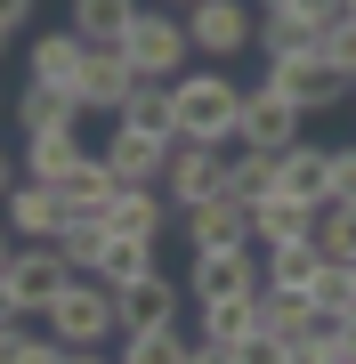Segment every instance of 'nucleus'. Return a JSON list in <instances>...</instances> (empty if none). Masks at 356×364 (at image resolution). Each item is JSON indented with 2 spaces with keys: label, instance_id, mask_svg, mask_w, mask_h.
Returning <instances> with one entry per match:
<instances>
[{
  "label": "nucleus",
  "instance_id": "obj_1",
  "mask_svg": "<svg viewBox=\"0 0 356 364\" xmlns=\"http://www.w3.org/2000/svg\"><path fill=\"white\" fill-rule=\"evenodd\" d=\"M171 105H178V138L195 146H235V122H243V81L219 73V65H195L171 81Z\"/></svg>",
  "mask_w": 356,
  "mask_h": 364
},
{
  "label": "nucleus",
  "instance_id": "obj_2",
  "mask_svg": "<svg viewBox=\"0 0 356 364\" xmlns=\"http://www.w3.org/2000/svg\"><path fill=\"white\" fill-rule=\"evenodd\" d=\"M41 324H49L57 348H114V340H122V324H114V291L97 284V275H73V284L49 299V316H41Z\"/></svg>",
  "mask_w": 356,
  "mask_h": 364
},
{
  "label": "nucleus",
  "instance_id": "obj_3",
  "mask_svg": "<svg viewBox=\"0 0 356 364\" xmlns=\"http://www.w3.org/2000/svg\"><path fill=\"white\" fill-rule=\"evenodd\" d=\"M122 57L138 65V81H178L186 65H195V41H186V16L178 9H146L130 16V33H122Z\"/></svg>",
  "mask_w": 356,
  "mask_h": 364
},
{
  "label": "nucleus",
  "instance_id": "obj_4",
  "mask_svg": "<svg viewBox=\"0 0 356 364\" xmlns=\"http://www.w3.org/2000/svg\"><path fill=\"white\" fill-rule=\"evenodd\" d=\"M186 41H195V57H211V65H235L251 41H259V9H251V0H195V9H186Z\"/></svg>",
  "mask_w": 356,
  "mask_h": 364
},
{
  "label": "nucleus",
  "instance_id": "obj_5",
  "mask_svg": "<svg viewBox=\"0 0 356 364\" xmlns=\"http://www.w3.org/2000/svg\"><path fill=\"white\" fill-rule=\"evenodd\" d=\"M0 284H9L16 316H25V324H41V316H49V299L73 284V267L57 259V243H16V259H9V275H0Z\"/></svg>",
  "mask_w": 356,
  "mask_h": 364
},
{
  "label": "nucleus",
  "instance_id": "obj_6",
  "mask_svg": "<svg viewBox=\"0 0 356 364\" xmlns=\"http://www.w3.org/2000/svg\"><path fill=\"white\" fill-rule=\"evenodd\" d=\"M300 130H308V114H300V105H291L284 90H267V81H259V90H243L235 146H251V154H284V146L300 138Z\"/></svg>",
  "mask_w": 356,
  "mask_h": 364
},
{
  "label": "nucleus",
  "instance_id": "obj_7",
  "mask_svg": "<svg viewBox=\"0 0 356 364\" xmlns=\"http://www.w3.org/2000/svg\"><path fill=\"white\" fill-rule=\"evenodd\" d=\"M186 291L203 299H251L259 291V243H227V251H195V267H186Z\"/></svg>",
  "mask_w": 356,
  "mask_h": 364
},
{
  "label": "nucleus",
  "instance_id": "obj_8",
  "mask_svg": "<svg viewBox=\"0 0 356 364\" xmlns=\"http://www.w3.org/2000/svg\"><path fill=\"white\" fill-rule=\"evenodd\" d=\"M267 90H284L300 114H332V105H348V97H356V81H348V73H332L324 57H284V65H267Z\"/></svg>",
  "mask_w": 356,
  "mask_h": 364
},
{
  "label": "nucleus",
  "instance_id": "obj_9",
  "mask_svg": "<svg viewBox=\"0 0 356 364\" xmlns=\"http://www.w3.org/2000/svg\"><path fill=\"white\" fill-rule=\"evenodd\" d=\"M219 178H227V146H195V138H178V146H171V162H162V195H171V210L211 203V195H219Z\"/></svg>",
  "mask_w": 356,
  "mask_h": 364
},
{
  "label": "nucleus",
  "instance_id": "obj_10",
  "mask_svg": "<svg viewBox=\"0 0 356 364\" xmlns=\"http://www.w3.org/2000/svg\"><path fill=\"white\" fill-rule=\"evenodd\" d=\"M130 90H138V65L122 49H90L81 73H73V105H81V114H122Z\"/></svg>",
  "mask_w": 356,
  "mask_h": 364
},
{
  "label": "nucleus",
  "instance_id": "obj_11",
  "mask_svg": "<svg viewBox=\"0 0 356 364\" xmlns=\"http://www.w3.org/2000/svg\"><path fill=\"white\" fill-rule=\"evenodd\" d=\"M0 227H9L16 243H57V227H65V203H57V186L16 178V186H9V203H0Z\"/></svg>",
  "mask_w": 356,
  "mask_h": 364
},
{
  "label": "nucleus",
  "instance_id": "obj_12",
  "mask_svg": "<svg viewBox=\"0 0 356 364\" xmlns=\"http://www.w3.org/2000/svg\"><path fill=\"white\" fill-rule=\"evenodd\" d=\"M114 324L122 332H154V324H178V284L171 275H138V284H122L114 291Z\"/></svg>",
  "mask_w": 356,
  "mask_h": 364
},
{
  "label": "nucleus",
  "instance_id": "obj_13",
  "mask_svg": "<svg viewBox=\"0 0 356 364\" xmlns=\"http://www.w3.org/2000/svg\"><path fill=\"white\" fill-rule=\"evenodd\" d=\"M178 227H186V251H227V243H251V210H243V203H227V195L186 203V210H178Z\"/></svg>",
  "mask_w": 356,
  "mask_h": 364
},
{
  "label": "nucleus",
  "instance_id": "obj_14",
  "mask_svg": "<svg viewBox=\"0 0 356 364\" xmlns=\"http://www.w3.org/2000/svg\"><path fill=\"white\" fill-rule=\"evenodd\" d=\"M114 195H122V178L106 170V154H81L65 178H57V203H65V219H106Z\"/></svg>",
  "mask_w": 356,
  "mask_h": 364
},
{
  "label": "nucleus",
  "instance_id": "obj_15",
  "mask_svg": "<svg viewBox=\"0 0 356 364\" xmlns=\"http://www.w3.org/2000/svg\"><path fill=\"white\" fill-rule=\"evenodd\" d=\"M332 324H340V316H324L308 291H259V332L291 340V348H300V340H316V332H332Z\"/></svg>",
  "mask_w": 356,
  "mask_h": 364
},
{
  "label": "nucleus",
  "instance_id": "obj_16",
  "mask_svg": "<svg viewBox=\"0 0 356 364\" xmlns=\"http://www.w3.org/2000/svg\"><path fill=\"white\" fill-rule=\"evenodd\" d=\"M81 57H90V41H81L73 25H57V33H33V49H25V73L41 81V90H73Z\"/></svg>",
  "mask_w": 356,
  "mask_h": 364
},
{
  "label": "nucleus",
  "instance_id": "obj_17",
  "mask_svg": "<svg viewBox=\"0 0 356 364\" xmlns=\"http://www.w3.org/2000/svg\"><path fill=\"white\" fill-rule=\"evenodd\" d=\"M171 195H162V186H122L114 195V210H106V235H146V243H162V235H171Z\"/></svg>",
  "mask_w": 356,
  "mask_h": 364
},
{
  "label": "nucleus",
  "instance_id": "obj_18",
  "mask_svg": "<svg viewBox=\"0 0 356 364\" xmlns=\"http://www.w3.org/2000/svg\"><path fill=\"white\" fill-rule=\"evenodd\" d=\"M316 210H324V203H291V195L251 203V243H259V251H276V243H308V235H316Z\"/></svg>",
  "mask_w": 356,
  "mask_h": 364
},
{
  "label": "nucleus",
  "instance_id": "obj_19",
  "mask_svg": "<svg viewBox=\"0 0 356 364\" xmlns=\"http://www.w3.org/2000/svg\"><path fill=\"white\" fill-rule=\"evenodd\" d=\"M162 162H171V146H162V138H138V130H122V122H114L106 170H114L122 186H162Z\"/></svg>",
  "mask_w": 356,
  "mask_h": 364
},
{
  "label": "nucleus",
  "instance_id": "obj_20",
  "mask_svg": "<svg viewBox=\"0 0 356 364\" xmlns=\"http://www.w3.org/2000/svg\"><path fill=\"white\" fill-rule=\"evenodd\" d=\"M146 0H65V25L90 41V49H122V33H130V16Z\"/></svg>",
  "mask_w": 356,
  "mask_h": 364
},
{
  "label": "nucleus",
  "instance_id": "obj_21",
  "mask_svg": "<svg viewBox=\"0 0 356 364\" xmlns=\"http://www.w3.org/2000/svg\"><path fill=\"white\" fill-rule=\"evenodd\" d=\"M122 130H138V138H162V146H178V105H171V81H138L130 105H122Z\"/></svg>",
  "mask_w": 356,
  "mask_h": 364
},
{
  "label": "nucleus",
  "instance_id": "obj_22",
  "mask_svg": "<svg viewBox=\"0 0 356 364\" xmlns=\"http://www.w3.org/2000/svg\"><path fill=\"white\" fill-rule=\"evenodd\" d=\"M324 162H332V146L291 138L284 154H276V195H291V203H324Z\"/></svg>",
  "mask_w": 356,
  "mask_h": 364
},
{
  "label": "nucleus",
  "instance_id": "obj_23",
  "mask_svg": "<svg viewBox=\"0 0 356 364\" xmlns=\"http://www.w3.org/2000/svg\"><path fill=\"white\" fill-rule=\"evenodd\" d=\"M195 316H203V332H195V340H211V348H227V356H235L243 340L259 332V291H251V299H203Z\"/></svg>",
  "mask_w": 356,
  "mask_h": 364
},
{
  "label": "nucleus",
  "instance_id": "obj_24",
  "mask_svg": "<svg viewBox=\"0 0 356 364\" xmlns=\"http://www.w3.org/2000/svg\"><path fill=\"white\" fill-rule=\"evenodd\" d=\"M251 49H259L267 65H284V57H324V33H316V25H300L291 9H267V16H259V41H251Z\"/></svg>",
  "mask_w": 356,
  "mask_h": 364
},
{
  "label": "nucleus",
  "instance_id": "obj_25",
  "mask_svg": "<svg viewBox=\"0 0 356 364\" xmlns=\"http://www.w3.org/2000/svg\"><path fill=\"white\" fill-rule=\"evenodd\" d=\"M73 162H81V138H73V130H25V154H16V170H25V178L57 186Z\"/></svg>",
  "mask_w": 356,
  "mask_h": 364
},
{
  "label": "nucleus",
  "instance_id": "obj_26",
  "mask_svg": "<svg viewBox=\"0 0 356 364\" xmlns=\"http://www.w3.org/2000/svg\"><path fill=\"white\" fill-rule=\"evenodd\" d=\"M219 195L227 203H267L276 195V154H251V146H235V154H227V178H219Z\"/></svg>",
  "mask_w": 356,
  "mask_h": 364
},
{
  "label": "nucleus",
  "instance_id": "obj_27",
  "mask_svg": "<svg viewBox=\"0 0 356 364\" xmlns=\"http://www.w3.org/2000/svg\"><path fill=\"white\" fill-rule=\"evenodd\" d=\"M186 348H195V340H186L178 324H154V332H122L114 364H186Z\"/></svg>",
  "mask_w": 356,
  "mask_h": 364
},
{
  "label": "nucleus",
  "instance_id": "obj_28",
  "mask_svg": "<svg viewBox=\"0 0 356 364\" xmlns=\"http://www.w3.org/2000/svg\"><path fill=\"white\" fill-rule=\"evenodd\" d=\"M138 275H154V243H146V235H106L97 284H106V291H122V284H138Z\"/></svg>",
  "mask_w": 356,
  "mask_h": 364
},
{
  "label": "nucleus",
  "instance_id": "obj_29",
  "mask_svg": "<svg viewBox=\"0 0 356 364\" xmlns=\"http://www.w3.org/2000/svg\"><path fill=\"white\" fill-rule=\"evenodd\" d=\"M16 122H25V130H73L81 105H73V90H41V81H25V97H16Z\"/></svg>",
  "mask_w": 356,
  "mask_h": 364
},
{
  "label": "nucleus",
  "instance_id": "obj_30",
  "mask_svg": "<svg viewBox=\"0 0 356 364\" xmlns=\"http://www.w3.org/2000/svg\"><path fill=\"white\" fill-rule=\"evenodd\" d=\"M57 259L73 275H97V259H106V219H65L57 227Z\"/></svg>",
  "mask_w": 356,
  "mask_h": 364
},
{
  "label": "nucleus",
  "instance_id": "obj_31",
  "mask_svg": "<svg viewBox=\"0 0 356 364\" xmlns=\"http://www.w3.org/2000/svg\"><path fill=\"white\" fill-rule=\"evenodd\" d=\"M316 251H324V259H356V203H324L316 210Z\"/></svg>",
  "mask_w": 356,
  "mask_h": 364
},
{
  "label": "nucleus",
  "instance_id": "obj_32",
  "mask_svg": "<svg viewBox=\"0 0 356 364\" xmlns=\"http://www.w3.org/2000/svg\"><path fill=\"white\" fill-rule=\"evenodd\" d=\"M324 203H356V146H332V162H324Z\"/></svg>",
  "mask_w": 356,
  "mask_h": 364
},
{
  "label": "nucleus",
  "instance_id": "obj_33",
  "mask_svg": "<svg viewBox=\"0 0 356 364\" xmlns=\"http://www.w3.org/2000/svg\"><path fill=\"white\" fill-rule=\"evenodd\" d=\"M308 299H316L324 316H340V308H348V267H340V259H324V267H316V284H308Z\"/></svg>",
  "mask_w": 356,
  "mask_h": 364
},
{
  "label": "nucleus",
  "instance_id": "obj_34",
  "mask_svg": "<svg viewBox=\"0 0 356 364\" xmlns=\"http://www.w3.org/2000/svg\"><path fill=\"white\" fill-rule=\"evenodd\" d=\"M324 65L356 81V16H340V25H332V33H324Z\"/></svg>",
  "mask_w": 356,
  "mask_h": 364
},
{
  "label": "nucleus",
  "instance_id": "obj_35",
  "mask_svg": "<svg viewBox=\"0 0 356 364\" xmlns=\"http://www.w3.org/2000/svg\"><path fill=\"white\" fill-rule=\"evenodd\" d=\"M235 364H291V340H276V332H251L243 348H235Z\"/></svg>",
  "mask_w": 356,
  "mask_h": 364
},
{
  "label": "nucleus",
  "instance_id": "obj_36",
  "mask_svg": "<svg viewBox=\"0 0 356 364\" xmlns=\"http://www.w3.org/2000/svg\"><path fill=\"white\" fill-rule=\"evenodd\" d=\"M284 9L300 16V25H316V33H332V25H340V16H348V0H284Z\"/></svg>",
  "mask_w": 356,
  "mask_h": 364
},
{
  "label": "nucleus",
  "instance_id": "obj_37",
  "mask_svg": "<svg viewBox=\"0 0 356 364\" xmlns=\"http://www.w3.org/2000/svg\"><path fill=\"white\" fill-rule=\"evenodd\" d=\"M25 348H33V324H25V316H16V324H0V364H16Z\"/></svg>",
  "mask_w": 356,
  "mask_h": 364
},
{
  "label": "nucleus",
  "instance_id": "obj_38",
  "mask_svg": "<svg viewBox=\"0 0 356 364\" xmlns=\"http://www.w3.org/2000/svg\"><path fill=\"white\" fill-rule=\"evenodd\" d=\"M33 25V0H0V33H25Z\"/></svg>",
  "mask_w": 356,
  "mask_h": 364
},
{
  "label": "nucleus",
  "instance_id": "obj_39",
  "mask_svg": "<svg viewBox=\"0 0 356 364\" xmlns=\"http://www.w3.org/2000/svg\"><path fill=\"white\" fill-rule=\"evenodd\" d=\"M16 364H65V348H57V340H41V332H33V348L16 356Z\"/></svg>",
  "mask_w": 356,
  "mask_h": 364
},
{
  "label": "nucleus",
  "instance_id": "obj_40",
  "mask_svg": "<svg viewBox=\"0 0 356 364\" xmlns=\"http://www.w3.org/2000/svg\"><path fill=\"white\" fill-rule=\"evenodd\" d=\"M186 364H235L227 348H211V340H195V348H186Z\"/></svg>",
  "mask_w": 356,
  "mask_h": 364
},
{
  "label": "nucleus",
  "instance_id": "obj_41",
  "mask_svg": "<svg viewBox=\"0 0 356 364\" xmlns=\"http://www.w3.org/2000/svg\"><path fill=\"white\" fill-rule=\"evenodd\" d=\"M16 178H25V170H16V154L0 146V203H9V186H16Z\"/></svg>",
  "mask_w": 356,
  "mask_h": 364
},
{
  "label": "nucleus",
  "instance_id": "obj_42",
  "mask_svg": "<svg viewBox=\"0 0 356 364\" xmlns=\"http://www.w3.org/2000/svg\"><path fill=\"white\" fill-rule=\"evenodd\" d=\"M65 364H114L106 348H65Z\"/></svg>",
  "mask_w": 356,
  "mask_h": 364
},
{
  "label": "nucleus",
  "instance_id": "obj_43",
  "mask_svg": "<svg viewBox=\"0 0 356 364\" xmlns=\"http://www.w3.org/2000/svg\"><path fill=\"white\" fill-rule=\"evenodd\" d=\"M9 259H16V235H9V227H0V275H9Z\"/></svg>",
  "mask_w": 356,
  "mask_h": 364
},
{
  "label": "nucleus",
  "instance_id": "obj_44",
  "mask_svg": "<svg viewBox=\"0 0 356 364\" xmlns=\"http://www.w3.org/2000/svg\"><path fill=\"white\" fill-rule=\"evenodd\" d=\"M0 324H16V299H9V284H0Z\"/></svg>",
  "mask_w": 356,
  "mask_h": 364
},
{
  "label": "nucleus",
  "instance_id": "obj_45",
  "mask_svg": "<svg viewBox=\"0 0 356 364\" xmlns=\"http://www.w3.org/2000/svg\"><path fill=\"white\" fill-rule=\"evenodd\" d=\"M154 9H178V16H186V9H195V0H154Z\"/></svg>",
  "mask_w": 356,
  "mask_h": 364
},
{
  "label": "nucleus",
  "instance_id": "obj_46",
  "mask_svg": "<svg viewBox=\"0 0 356 364\" xmlns=\"http://www.w3.org/2000/svg\"><path fill=\"white\" fill-rule=\"evenodd\" d=\"M251 9H259V16H267V9H284V0H251Z\"/></svg>",
  "mask_w": 356,
  "mask_h": 364
},
{
  "label": "nucleus",
  "instance_id": "obj_47",
  "mask_svg": "<svg viewBox=\"0 0 356 364\" xmlns=\"http://www.w3.org/2000/svg\"><path fill=\"white\" fill-rule=\"evenodd\" d=\"M9 41H16V33H0V57H9Z\"/></svg>",
  "mask_w": 356,
  "mask_h": 364
},
{
  "label": "nucleus",
  "instance_id": "obj_48",
  "mask_svg": "<svg viewBox=\"0 0 356 364\" xmlns=\"http://www.w3.org/2000/svg\"><path fill=\"white\" fill-rule=\"evenodd\" d=\"M348 16H356V0H348Z\"/></svg>",
  "mask_w": 356,
  "mask_h": 364
}]
</instances>
